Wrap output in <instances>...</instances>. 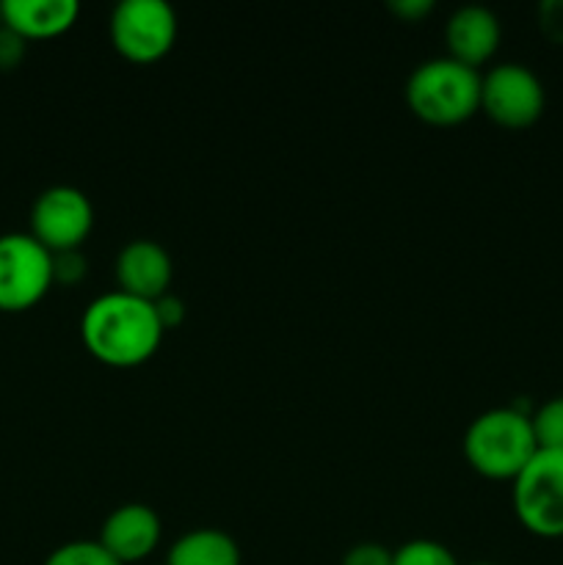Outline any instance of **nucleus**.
<instances>
[{
    "label": "nucleus",
    "mask_w": 563,
    "mask_h": 565,
    "mask_svg": "<svg viewBox=\"0 0 563 565\" xmlns=\"http://www.w3.org/2000/svg\"><path fill=\"white\" fill-rule=\"evenodd\" d=\"M163 331L155 301L125 290L97 296L81 318V337L88 353L110 367H136L152 359Z\"/></svg>",
    "instance_id": "1"
},
{
    "label": "nucleus",
    "mask_w": 563,
    "mask_h": 565,
    "mask_svg": "<svg viewBox=\"0 0 563 565\" xmlns=\"http://www.w3.org/2000/svg\"><path fill=\"white\" fill-rule=\"evenodd\" d=\"M539 452L533 414L502 406L478 414L464 434V456L475 472L513 480Z\"/></svg>",
    "instance_id": "2"
},
{
    "label": "nucleus",
    "mask_w": 563,
    "mask_h": 565,
    "mask_svg": "<svg viewBox=\"0 0 563 565\" xmlns=\"http://www.w3.org/2000/svg\"><path fill=\"white\" fill-rule=\"evenodd\" d=\"M480 81L475 66L450 55L423 61L406 81V103L431 125H458L480 110Z\"/></svg>",
    "instance_id": "3"
},
{
    "label": "nucleus",
    "mask_w": 563,
    "mask_h": 565,
    "mask_svg": "<svg viewBox=\"0 0 563 565\" xmlns=\"http://www.w3.org/2000/svg\"><path fill=\"white\" fill-rule=\"evenodd\" d=\"M511 483L519 524L539 539H563V452L539 447Z\"/></svg>",
    "instance_id": "4"
},
{
    "label": "nucleus",
    "mask_w": 563,
    "mask_h": 565,
    "mask_svg": "<svg viewBox=\"0 0 563 565\" xmlns=\"http://www.w3.org/2000/svg\"><path fill=\"white\" fill-rule=\"evenodd\" d=\"M53 252L31 232L0 235V309L22 312L42 301L53 287Z\"/></svg>",
    "instance_id": "5"
},
{
    "label": "nucleus",
    "mask_w": 563,
    "mask_h": 565,
    "mask_svg": "<svg viewBox=\"0 0 563 565\" xmlns=\"http://www.w3.org/2000/svg\"><path fill=\"white\" fill-rule=\"evenodd\" d=\"M110 42L138 64L163 58L177 42V11L166 0H121L110 14Z\"/></svg>",
    "instance_id": "6"
},
{
    "label": "nucleus",
    "mask_w": 563,
    "mask_h": 565,
    "mask_svg": "<svg viewBox=\"0 0 563 565\" xmlns=\"http://www.w3.org/2000/svg\"><path fill=\"white\" fill-rule=\"evenodd\" d=\"M544 103L546 94L539 75L517 61L491 66L480 81V108L489 119L511 130H522L539 121Z\"/></svg>",
    "instance_id": "7"
},
{
    "label": "nucleus",
    "mask_w": 563,
    "mask_h": 565,
    "mask_svg": "<svg viewBox=\"0 0 563 565\" xmlns=\"http://www.w3.org/2000/svg\"><path fill=\"white\" fill-rule=\"evenodd\" d=\"M94 226L92 199L72 185H53L31 207V235L53 254L81 248Z\"/></svg>",
    "instance_id": "8"
},
{
    "label": "nucleus",
    "mask_w": 563,
    "mask_h": 565,
    "mask_svg": "<svg viewBox=\"0 0 563 565\" xmlns=\"http://www.w3.org/2000/svg\"><path fill=\"white\" fill-rule=\"evenodd\" d=\"M99 544L110 552L121 565L138 563L155 552L160 544L158 513L141 502L119 505L99 527Z\"/></svg>",
    "instance_id": "9"
},
{
    "label": "nucleus",
    "mask_w": 563,
    "mask_h": 565,
    "mask_svg": "<svg viewBox=\"0 0 563 565\" xmlns=\"http://www.w3.org/2000/svg\"><path fill=\"white\" fill-rule=\"evenodd\" d=\"M174 265L169 252L155 241H132L116 257V281L130 296L158 301L169 292Z\"/></svg>",
    "instance_id": "10"
},
{
    "label": "nucleus",
    "mask_w": 563,
    "mask_h": 565,
    "mask_svg": "<svg viewBox=\"0 0 563 565\" xmlns=\"http://www.w3.org/2000/svg\"><path fill=\"white\" fill-rule=\"evenodd\" d=\"M500 36L502 28L495 11L480 3H467L453 11L450 20H447L445 39L447 50H450L447 55L478 70L495 55Z\"/></svg>",
    "instance_id": "11"
},
{
    "label": "nucleus",
    "mask_w": 563,
    "mask_h": 565,
    "mask_svg": "<svg viewBox=\"0 0 563 565\" xmlns=\"http://www.w3.org/2000/svg\"><path fill=\"white\" fill-rule=\"evenodd\" d=\"M81 14L77 0H3V25L22 39L59 36Z\"/></svg>",
    "instance_id": "12"
},
{
    "label": "nucleus",
    "mask_w": 563,
    "mask_h": 565,
    "mask_svg": "<svg viewBox=\"0 0 563 565\" xmlns=\"http://www.w3.org/2000/svg\"><path fill=\"white\" fill-rule=\"evenodd\" d=\"M166 565H241V546L224 530H191L174 541Z\"/></svg>",
    "instance_id": "13"
},
{
    "label": "nucleus",
    "mask_w": 563,
    "mask_h": 565,
    "mask_svg": "<svg viewBox=\"0 0 563 565\" xmlns=\"http://www.w3.org/2000/svg\"><path fill=\"white\" fill-rule=\"evenodd\" d=\"M44 565H121L99 541H70L50 552Z\"/></svg>",
    "instance_id": "14"
},
{
    "label": "nucleus",
    "mask_w": 563,
    "mask_h": 565,
    "mask_svg": "<svg viewBox=\"0 0 563 565\" xmlns=\"http://www.w3.org/2000/svg\"><path fill=\"white\" fill-rule=\"evenodd\" d=\"M392 565H458V561L439 541L417 539L392 552Z\"/></svg>",
    "instance_id": "15"
},
{
    "label": "nucleus",
    "mask_w": 563,
    "mask_h": 565,
    "mask_svg": "<svg viewBox=\"0 0 563 565\" xmlns=\"http://www.w3.org/2000/svg\"><path fill=\"white\" fill-rule=\"evenodd\" d=\"M533 428L539 447L544 450H561L563 452V395L552 397L544 406L533 412Z\"/></svg>",
    "instance_id": "16"
},
{
    "label": "nucleus",
    "mask_w": 563,
    "mask_h": 565,
    "mask_svg": "<svg viewBox=\"0 0 563 565\" xmlns=\"http://www.w3.org/2000/svg\"><path fill=\"white\" fill-rule=\"evenodd\" d=\"M53 274L55 281H61V285H75V281H81L86 276V257L81 254V248L53 254Z\"/></svg>",
    "instance_id": "17"
},
{
    "label": "nucleus",
    "mask_w": 563,
    "mask_h": 565,
    "mask_svg": "<svg viewBox=\"0 0 563 565\" xmlns=\"http://www.w3.org/2000/svg\"><path fill=\"white\" fill-rule=\"evenodd\" d=\"M342 565H392V552L381 544H357L346 552Z\"/></svg>",
    "instance_id": "18"
},
{
    "label": "nucleus",
    "mask_w": 563,
    "mask_h": 565,
    "mask_svg": "<svg viewBox=\"0 0 563 565\" xmlns=\"http://www.w3.org/2000/svg\"><path fill=\"white\" fill-rule=\"evenodd\" d=\"M25 55V39L9 25H0V70H14Z\"/></svg>",
    "instance_id": "19"
},
{
    "label": "nucleus",
    "mask_w": 563,
    "mask_h": 565,
    "mask_svg": "<svg viewBox=\"0 0 563 565\" xmlns=\"http://www.w3.org/2000/svg\"><path fill=\"white\" fill-rule=\"evenodd\" d=\"M541 28L550 39L563 42V0H550V3H541Z\"/></svg>",
    "instance_id": "20"
},
{
    "label": "nucleus",
    "mask_w": 563,
    "mask_h": 565,
    "mask_svg": "<svg viewBox=\"0 0 563 565\" xmlns=\"http://www.w3.org/2000/svg\"><path fill=\"white\" fill-rule=\"evenodd\" d=\"M155 309H158V318L160 323H163V329H174V326H180L182 318H185V307H182V301L177 296H169V292L155 301Z\"/></svg>",
    "instance_id": "21"
},
{
    "label": "nucleus",
    "mask_w": 563,
    "mask_h": 565,
    "mask_svg": "<svg viewBox=\"0 0 563 565\" xmlns=\"http://www.w3.org/2000/svg\"><path fill=\"white\" fill-rule=\"evenodd\" d=\"M431 6H434L431 0H392L390 9L406 20H419L423 14H428Z\"/></svg>",
    "instance_id": "22"
},
{
    "label": "nucleus",
    "mask_w": 563,
    "mask_h": 565,
    "mask_svg": "<svg viewBox=\"0 0 563 565\" xmlns=\"http://www.w3.org/2000/svg\"><path fill=\"white\" fill-rule=\"evenodd\" d=\"M0 25H3V3H0Z\"/></svg>",
    "instance_id": "23"
},
{
    "label": "nucleus",
    "mask_w": 563,
    "mask_h": 565,
    "mask_svg": "<svg viewBox=\"0 0 563 565\" xmlns=\"http://www.w3.org/2000/svg\"><path fill=\"white\" fill-rule=\"evenodd\" d=\"M472 565H495V563H472Z\"/></svg>",
    "instance_id": "24"
}]
</instances>
